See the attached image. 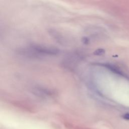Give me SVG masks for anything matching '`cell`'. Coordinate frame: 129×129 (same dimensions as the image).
<instances>
[{
    "label": "cell",
    "instance_id": "obj_3",
    "mask_svg": "<svg viewBox=\"0 0 129 129\" xmlns=\"http://www.w3.org/2000/svg\"><path fill=\"white\" fill-rule=\"evenodd\" d=\"M106 53V51L103 48H99L96 49L95 51H94V54L96 56H102L104 55Z\"/></svg>",
    "mask_w": 129,
    "mask_h": 129
},
{
    "label": "cell",
    "instance_id": "obj_5",
    "mask_svg": "<svg viewBox=\"0 0 129 129\" xmlns=\"http://www.w3.org/2000/svg\"><path fill=\"white\" fill-rule=\"evenodd\" d=\"M123 117L126 120H129V113L125 114V115H124Z\"/></svg>",
    "mask_w": 129,
    "mask_h": 129
},
{
    "label": "cell",
    "instance_id": "obj_2",
    "mask_svg": "<svg viewBox=\"0 0 129 129\" xmlns=\"http://www.w3.org/2000/svg\"><path fill=\"white\" fill-rule=\"evenodd\" d=\"M85 32L87 34H88L90 36L93 37L104 36L106 34L105 29L101 27L96 26H88L85 29Z\"/></svg>",
    "mask_w": 129,
    "mask_h": 129
},
{
    "label": "cell",
    "instance_id": "obj_4",
    "mask_svg": "<svg viewBox=\"0 0 129 129\" xmlns=\"http://www.w3.org/2000/svg\"><path fill=\"white\" fill-rule=\"evenodd\" d=\"M82 41L83 42V44H85V45L89 44V42H90L89 38L88 37H83L82 39Z\"/></svg>",
    "mask_w": 129,
    "mask_h": 129
},
{
    "label": "cell",
    "instance_id": "obj_1",
    "mask_svg": "<svg viewBox=\"0 0 129 129\" xmlns=\"http://www.w3.org/2000/svg\"><path fill=\"white\" fill-rule=\"evenodd\" d=\"M29 50L30 53L38 55H56L59 53L57 47L44 45H32Z\"/></svg>",
    "mask_w": 129,
    "mask_h": 129
}]
</instances>
